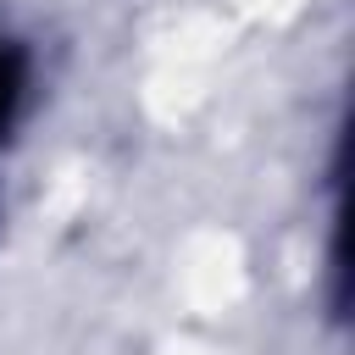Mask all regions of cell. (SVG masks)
Instances as JSON below:
<instances>
[{"label": "cell", "mask_w": 355, "mask_h": 355, "mask_svg": "<svg viewBox=\"0 0 355 355\" xmlns=\"http://www.w3.org/2000/svg\"><path fill=\"white\" fill-rule=\"evenodd\" d=\"M17 100H22V55H17V44L0 39V133L11 128Z\"/></svg>", "instance_id": "6da1fadb"}]
</instances>
